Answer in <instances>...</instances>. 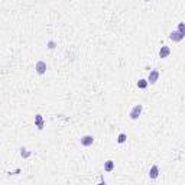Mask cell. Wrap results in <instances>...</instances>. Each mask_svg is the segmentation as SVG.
<instances>
[{
  "instance_id": "7c38bea8",
  "label": "cell",
  "mask_w": 185,
  "mask_h": 185,
  "mask_svg": "<svg viewBox=\"0 0 185 185\" xmlns=\"http://www.w3.org/2000/svg\"><path fill=\"white\" fill-rule=\"evenodd\" d=\"M55 46H56L55 41H49V42H48V48H49V49H55Z\"/></svg>"
},
{
  "instance_id": "8fae6325",
  "label": "cell",
  "mask_w": 185,
  "mask_h": 185,
  "mask_svg": "<svg viewBox=\"0 0 185 185\" xmlns=\"http://www.w3.org/2000/svg\"><path fill=\"white\" fill-rule=\"evenodd\" d=\"M148 85H149L148 80H139V81H137V87H139V88H146Z\"/></svg>"
},
{
  "instance_id": "30bf717a",
  "label": "cell",
  "mask_w": 185,
  "mask_h": 185,
  "mask_svg": "<svg viewBox=\"0 0 185 185\" xmlns=\"http://www.w3.org/2000/svg\"><path fill=\"white\" fill-rule=\"evenodd\" d=\"M126 140H127V135H126V133H120V135L117 136V143L122 145V143H124Z\"/></svg>"
},
{
  "instance_id": "277c9868",
  "label": "cell",
  "mask_w": 185,
  "mask_h": 185,
  "mask_svg": "<svg viewBox=\"0 0 185 185\" xmlns=\"http://www.w3.org/2000/svg\"><path fill=\"white\" fill-rule=\"evenodd\" d=\"M81 145L82 146H85V148H88V146H91L92 143H94V137H92L91 135H85V136H82L81 137Z\"/></svg>"
},
{
  "instance_id": "5b68a950",
  "label": "cell",
  "mask_w": 185,
  "mask_h": 185,
  "mask_svg": "<svg viewBox=\"0 0 185 185\" xmlns=\"http://www.w3.org/2000/svg\"><path fill=\"white\" fill-rule=\"evenodd\" d=\"M158 78H159V71H158V69H152V71L149 72L148 82H149V84H156Z\"/></svg>"
},
{
  "instance_id": "9c48e42d",
  "label": "cell",
  "mask_w": 185,
  "mask_h": 185,
  "mask_svg": "<svg viewBox=\"0 0 185 185\" xmlns=\"http://www.w3.org/2000/svg\"><path fill=\"white\" fill-rule=\"evenodd\" d=\"M35 123L38 124V129H44V120H42V116L41 114L35 116Z\"/></svg>"
},
{
  "instance_id": "7a4b0ae2",
  "label": "cell",
  "mask_w": 185,
  "mask_h": 185,
  "mask_svg": "<svg viewBox=\"0 0 185 185\" xmlns=\"http://www.w3.org/2000/svg\"><path fill=\"white\" fill-rule=\"evenodd\" d=\"M184 36H185V33H182V32H179V31H173V32L169 33V38H171V41H173V42H181V41L184 39Z\"/></svg>"
},
{
  "instance_id": "ba28073f",
  "label": "cell",
  "mask_w": 185,
  "mask_h": 185,
  "mask_svg": "<svg viewBox=\"0 0 185 185\" xmlns=\"http://www.w3.org/2000/svg\"><path fill=\"white\" fill-rule=\"evenodd\" d=\"M113 169H114V162H113V161L104 162V171H106V172H112Z\"/></svg>"
},
{
  "instance_id": "4fadbf2b",
  "label": "cell",
  "mask_w": 185,
  "mask_h": 185,
  "mask_svg": "<svg viewBox=\"0 0 185 185\" xmlns=\"http://www.w3.org/2000/svg\"><path fill=\"white\" fill-rule=\"evenodd\" d=\"M178 31H179V32H182V33H185V32H184V23H182V22L179 23V26H178Z\"/></svg>"
},
{
  "instance_id": "6da1fadb",
  "label": "cell",
  "mask_w": 185,
  "mask_h": 185,
  "mask_svg": "<svg viewBox=\"0 0 185 185\" xmlns=\"http://www.w3.org/2000/svg\"><path fill=\"white\" fill-rule=\"evenodd\" d=\"M142 112H143V106H142V104H136V106L130 110L129 116H130V119H132V120H137V119H139V116L142 114Z\"/></svg>"
},
{
  "instance_id": "3957f363",
  "label": "cell",
  "mask_w": 185,
  "mask_h": 185,
  "mask_svg": "<svg viewBox=\"0 0 185 185\" xmlns=\"http://www.w3.org/2000/svg\"><path fill=\"white\" fill-rule=\"evenodd\" d=\"M35 69H36V72L39 75H44L46 72V62L45 61H38L36 65H35Z\"/></svg>"
},
{
  "instance_id": "52a82bcc",
  "label": "cell",
  "mask_w": 185,
  "mask_h": 185,
  "mask_svg": "<svg viewBox=\"0 0 185 185\" xmlns=\"http://www.w3.org/2000/svg\"><path fill=\"white\" fill-rule=\"evenodd\" d=\"M158 175H159V168H158L156 165H153V166L150 168V171H149V178H150V179H156Z\"/></svg>"
},
{
  "instance_id": "5bb4252c",
  "label": "cell",
  "mask_w": 185,
  "mask_h": 185,
  "mask_svg": "<svg viewBox=\"0 0 185 185\" xmlns=\"http://www.w3.org/2000/svg\"><path fill=\"white\" fill-rule=\"evenodd\" d=\"M145 2H150V0H145Z\"/></svg>"
},
{
  "instance_id": "8992f818",
  "label": "cell",
  "mask_w": 185,
  "mask_h": 185,
  "mask_svg": "<svg viewBox=\"0 0 185 185\" xmlns=\"http://www.w3.org/2000/svg\"><path fill=\"white\" fill-rule=\"evenodd\" d=\"M169 54H171V48L169 46H166V45H163L161 49H159V58H168L169 56Z\"/></svg>"
}]
</instances>
